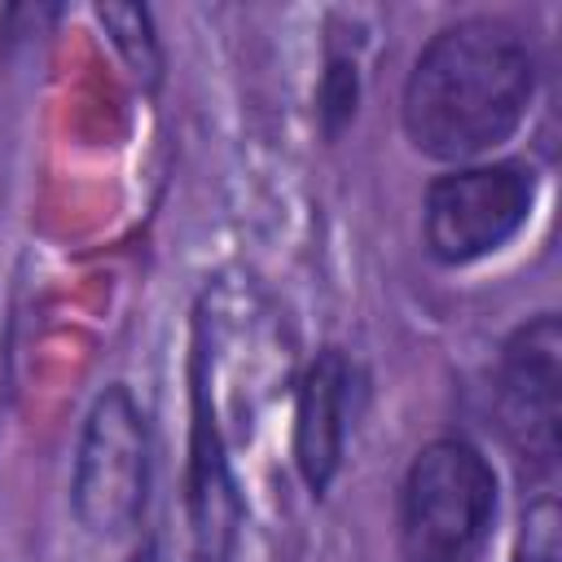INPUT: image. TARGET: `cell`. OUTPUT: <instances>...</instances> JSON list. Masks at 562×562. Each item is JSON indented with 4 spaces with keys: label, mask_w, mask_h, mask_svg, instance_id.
I'll return each instance as SVG.
<instances>
[{
    "label": "cell",
    "mask_w": 562,
    "mask_h": 562,
    "mask_svg": "<svg viewBox=\"0 0 562 562\" xmlns=\"http://www.w3.org/2000/svg\"><path fill=\"white\" fill-rule=\"evenodd\" d=\"M536 88L540 57L518 22L501 13L457 18L417 48L404 75V140L430 162H483L518 136Z\"/></svg>",
    "instance_id": "1"
},
{
    "label": "cell",
    "mask_w": 562,
    "mask_h": 562,
    "mask_svg": "<svg viewBox=\"0 0 562 562\" xmlns=\"http://www.w3.org/2000/svg\"><path fill=\"white\" fill-rule=\"evenodd\" d=\"M501 518V479L465 435L422 443L400 479V562H483Z\"/></svg>",
    "instance_id": "2"
},
{
    "label": "cell",
    "mask_w": 562,
    "mask_h": 562,
    "mask_svg": "<svg viewBox=\"0 0 562 562\" xmlns=\"http://www.w3.org/2000/svg\"><path fill=\"white\" fill-rule=\"evenodd\" d=\"M154 492V435L127 382H110L92 395L75 465H70V514L105 544L132 540L145 527Z\"/></svg>",
    "instance_id": "3"
},
{
    "label": "cell",
    "mask_w": 562,
    "mask_h": 562,
    "mask_svg": "<svg viewBox=\"0 0 562 562\" xmlns=\"http://www.w3.org/2000/svg\"><path fill=\"white\" fill-rule=\"evenodd\" d=\"M536 198L540 180L522 158L448 167L422 193V246L439 268H470L527 228Z\"/></svg>",
    "instance_id": "4"
},
{
    "label": "cell",
    "mask_w": 562,
    "mask_h": 562,
    "mask_svg": "<svg viewBox=\"0 0 562 562\" xmlns=\"http://www.w3.org/2000/svg\"><path fill=\"white\" fill-rule=\"evenodd\" d=\"M492 422L540 487H553L562 457V325L558 312H536L514 325L492 369Z\"/></svg>",
    "instance_id": "5"
},
{
    "label": "cell",
    "mask_w": 562,
    "mask_h": 562,
    "mask_svg": "<svg viewBox=\"0 0 562 562\" xmlns=\"http://www.w3.org/2000/svg\"><path fill=\"white\" fill-rule=\"evenodd\" d=\"M369 378L347 347H316L294 386V470L312 501H325L347 465V443L364 408Z\"/></svg>",
    "instance_id": "6"
},
{
    "label": "cell",
    "mask_w": 562,
    "mask_h": 562,
    "mask_svg": "<svg viewBox=\"0 0 562 562\" xmlns=\"http://www.w3.org/2000/svg\"><path fill=\"white\" fill-rule=\"evenodd\" d=\"M193 408H189V474H184V509L193 536V562H233L241 536V492L228 465V448L215 422L211 382H206V351L202 329L193 338Z\"/></svg>",
    "instance_id": "7"
},
{
    "label": "cell",
    "mask_w": 562,
    "mask_h": 562,
    "mask_svg": "<svg viewBox=\"0 0 562 562\" xmlns=\"http://www.w3.org/2000/svg\"><path fill=\"white\" fill-rule=\"evenodd\" d=\"M97 18H101L110 44L119 48V57L127 61L132 79H140L145 88H158V79H162V48H158L149 9L145 4H97Z\"/></svg>",
    "instance_id": "8"
},
{
    "label": "cell",
    "mask_w": 562,
    "mask_h": 562,
    "mask_svg": "<svg viewBox=\"0 0 562 562\" xmlns=\"http://www.w3.org/2000/svg\"><path fill=\"white\" fill-rule=\"evenodd\" d=\"M356 114H360V61H356V53L329 48L325 66H321V79H316V127H321V140L325 145L342 140V132L356 123Z\"/></svg>",
    "instance_id": "9"
},
{
    "label": "cell",
    "mask_w": 562,
    "mask_h": 562,
    "mask_svg": "<svg viewBox=\"0 0 562 562\" xmlns=\"http://www.w3.org/2000/svg\"><path fill=\"white\" fill-rule=\"evenodd\" d=\"M514 562H562V509H558L553 487L531 492L522 522H518Z\"/></svg>",
    "instance_id": "10"
},
{
    "label": "cell",
    "mask_w": 562,
    "mask_h": 562,
    "mask_svg": "<svg viewBox=\"0 0 562 562\" xmlns=\"http://www.w3.org/2000/svg\"><path fill=\"white\" fill-rule=\"evenodd\" d=\"M132 562H149V553H136V558H132Z\"/></svg>",
    "instance_id": "11"
}]
</instances>
